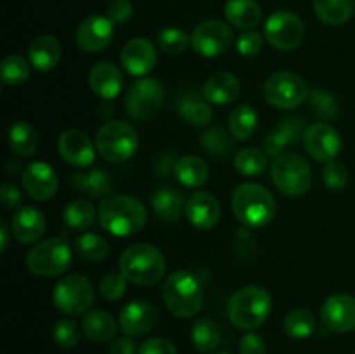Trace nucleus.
I'll list each match as a JSON object with an SVG mask.
<instances>
[{"label": "nucleus", "instance_id": "obj_1", "mask_svg": "<svg viewBox=\"0 0 355 354\" xmlns=\"http://www.w3.org/2000/svg\"><path fill=\"white\" fill-rule=\"evenodd\" d=\"M97 215L101 226L118 238L134 236L144 228L148 221L144 203L130 194H111L101 200Z\"/></svg>", "mask_w": 355, "mask_h": 354}, {"label": "nucleus", "instance_id": "obj_2", "mask_svg": "<svg viewBox=\"0 0 355 354\" xmlns=\"http://www.w3.org/2000/svg\"><path fill=\"white\" fill-rule=\"evenodd\" d=\"M232 212L241 224L248 228L267 226L276 215V200L269 189L257 183H243L231 198Z\"/></svg>", "mask_w": 355, "mask_h": 354}, {"label": "nucleus", "instance_id": "obj_3", "mask_svg": "<svg viewBox=\"0 0 355 354\" xmlns=\"http://www.w3.org/2000/svg\"><path fill=\"white\" fill-rule=\"evenodd\" d=\"M165 271V257L149 243L130 245L120 257V273L134 285L141 287L156 285L163 278Z\"/></svg>", "mask_w": 355, "mask_h": 354}, {"label": "nucleus", "instance_id": "obj_4", "mask_svg": "<svg viewBox=\"0 0 355 354\" xmlns=\"http://www.w3.org/2000/svg\"><path fill=\"white\" fill-rule=\"evenodd\" d=\"M166 309L175 318H193L203 305V287L189 271H175L168 274L162 288Z\"/></svg>", "mask_w": 355, "mask_h": 354}, {"label": "nucleus", "instance_id": "obj_5", "mask_svg": "<svg viewBox=\"0 0 355 354\" xmlns=\"http://www.w3.org/2000/svg\"><path fill=\"white\" fill-rule=\"evenodd\" d=\"M270 312V295L259 285H248L231 295L227 316L236 328L255 330L266 323Z\"/></svg>", "mask_w": 355, "mask_h": 354}, {"label": "nucleus", "instance_id": "obj_6", "mask_svg": "<svg viewBox=\"0 0 355 354\" xmlns=\"http://www.w3.org/2000/svg\"><path fill=\"white\" fill-rule=\"evenodd\" d=\"M272 183L284 196H304L312 186V170L304 156L283 153L276 156L270 167Z\"/></svg>", "mask_w": 355, "mask_h": 354}, {"label": "nucleus", "instance_id": "obj_7", "mask_svg": "<svg viewBox=\"0 0 355 354\" xmlns=\"http://www.w3.org/2000/svg\"><path fill=\"white\" fill-rule=\"evenodd\" d=\"M139 146V134L127 121H107L97 130L96 148L110 163H121L132 158Z\"/></svg>", "mask_w": 355, "mask_h": 354}, {"label": "nucleus", "instance_id": "obj_8", "mask_svg": "<svg viewBox=\"0 0 355 354\" xmlns=\"http://www.w3.org/2000/svg\"><path fill=\"white\" fill-rule=\"evenodd\" d=\"M71 266V248L61 238H51L38 243L28 252L26 267L40 278H55L64 274Z\"/></svg>", "mask_w": 355, "mask_h": 354}, {"label": "nucleus", "instance_id": "obj_9", "mask_svg": "<svg viewBox=\"0 0 355 354\" xmlns=\"http://www.w3.org/2000/svg\"><path fill=\"white\" fill-rule=\"evenodd\" d=\"M307 83L293 71H277L263 83V99L277 110H291L309 97Z\"/></svg>", "mask_w": 355, "mask_h": 354}, {"label": "nucleus", "instance_id": "obj_10", "mask_svg": "<svg viewBox=\"0 0 355 354\" xmlns=\"http://www.w3.org/2000/svg\"><path fill=\"white\" fill-rule=\"evenodd\" d=\"M92 283L82 274H68L61 278L52 292L55 309L66 316H78L89 311L94 302Z\"/></svg>", "mask_w": 355, "mask_h": 354}, {"label": "nucleus", "instance_id": "obj_11", "mask_svg": "<svg viewBox=\"0 0 355 354\" xmlns=\"http://www.w3.org/2000/svg\"><path fill=\"white\" fill-rule=\"evenodd\" d=\"M165 103V89L156 78L137 80L134 85L128 89L127 97H125V108L127 113L134 120H149L162 110Z\"/></svg>", "mask_w": 355, "mask_h": 354}, {"label": "nucleus", "instance_id": "obj_12", "mask_svg": "<svg viewBox=\"0 0 355 354\" xmlns=\"http://www.w3.org/2000/svg\"><path fill=\"white\" fill-rule=\"evenodd\" d=\"M263 37L277 51H293L300 47L305 38L304 21L293 12L277 10L267 17Z\"/></svg>", "mask_w": 355, "mask_h": 354}, {"label": "nucleus", "instance_id": "obj_13", "mask_svg": "<svg viewBox=\"0 0 355 354\" xmlns=\"http://www.w3.org/2000/svg\"><path fill=\"white\" fill-rule=\"evenodd\" d=\"M232 42V31L224 21L207 19L194 28L191 45L203 58H217L224 54Z\"/></svg>", "mask_w": 355, "mask_h": 354}, {"label": "nucleus", "instance_id": "obj_14", "mask_svg": "<svg viewBox=\"0 0 355 354\" xmlns=\"http://www.w3.org/2000/svg\"><path fill=\"white\" fill-rule=\"evenodd\" d=\"M302 141H304L307 153L315 162L329 163L342 151V137H340L338 130L324 121L309 125Z\"/></svg>", "mask_w": 355, "mask_h": 354}, {"label": "nucleus", "instance_id": "obj_15", "mask_svg": "<svg viewBox=\"0 0 355 354\" xmlns=\"http://www.w3.org/2000/svg\"><path fill=\"white\" fill-rule=\"evenodd\" d=\"M321 321L329 332H352L355 330V297L336 294L326 298L321 307Z\"/></svg>", "mask_w": 355, "mask_h": 354}, {"label": "nucleus", "instance_id": "obj_16", "mask_svg": "<svg viewBox=\"0 0 355 354\" xmlns=\"http://www.w3.org/2000/svg\"><path fill=\"white\" fill-rule=\"evenodd\" d=\"M113 21L107 16H89L76 28V45L89 54L104 51L113 40Z\"/></svg>", "mask_w": 355, "mask_h": 354}, {"label": "nucleus", "instance_id": "obj_17", "mask_svg": "<svg viewBox=\"0 0 355 354\" xmlns=\"http://www.w3.org/2000/svg\"><path fill=\"white\" fill-rule=\"evenodd\" d=\"M58 149L61 158L73 167L85 169L96 160V146L85 132L78 128H68L59 135Z\"/></svg>", "mask_w": 355, "mask_h": 354}, {"label": "nucleus", "instance_id": "obj_18", "mask_svg": "<svg viewBox=\"0 0 355 354\" xmlns=\"http://www.w3.org/2000/svg\"><path fill=\"white\" fill-rule=\"evenodd\" d=\"M28 196L37 201H47L58 193V174L47 162L28 163L21 174Z\"/></svg>", "mask_w": 355, "mask_h": 354}, {"label": "nucleus", "instance_id": "obj_19", "mask_svg": "<svg viewBox=\"0 0 355 354\" xmlns=\"http://www.w3.org/2000/svg\"><path fill=\"white\" fill-rule=\"evenodd\" d=\"M158 325V309L148 301H132L120 311V328L128 337H141Z\"/></svg>", "mask_w": 355, "mask_h": 354}, {"label": "nucleus", "instance_id": "obj_20", "mask_svg": "<svg viewBox=\"0 0 355 354\" xmlns=\"http://www.w3.org/2000/svg\"><path fill=\"white\" fill-rule=\"evenodd\" d=\"M156 58L158 56H156V49L153 42H149L144 37H137L125 44L120 61L127 73L134 76H144L155 68Z\"/></svg>", "mask_w": 355, "mask_h": 354}, {"label": "nucleus", "instance_id": "obj_21", "mask_svg": "<svg viewBox=\"0 0 355 354\" xmlns=\"http://www.w3.org/2000/svg\"><path fill=\"white\" fill-rule=\"evenodd\" d=\"M186 215L187 221L194 228L208 231V229L215 228L220 221V203L211 193L198 191V193L191 194V198L187 200Z\"/></svg>", "mask_w": 355, "mask_h": 354}, {"label": "nucleus", "instance_id": "obj_22", "mask_svg": "<svg viewBox=\"0 0 355 354\" xmlns=\"http://www.w3.org/2000/svg\"><path fill=\"white\" fill-rule=\"evenodd\" d=\"M10 233L23 245L37 243L45 233L44 214L35 207H19L10 221Z\"/></svg>", "mask_w": 355, "mask_h": 354}, {"label": "nucleus", "instance_id": "obj_23", "mask_svg": "<svg viewBox=\"0 0 355 354\" xmlns=\"http://www.w3.org/2000/svg\"><path fill=\"white\" fill-rule=\"evenodd\" d=\"M304 121L300 117H288L281 120V124L263 139V151L266 155L276 156L283 155L288 144H297L304 139Z\"/></svg>", "mask_w": 355, "mask_h": 354}, {"label": "nucleus", "instance_id": "obj_24", "mask_svg": "<svg viewBox=\"0 0 355 354\" xmlns=\"http://www.w3.org/2000/svg\"><path fill=\"white\" fill-rule=\"evenodd\" d=\"M89 85L96 96L110 101L114 99L123 89V76L113 62L101 61L92 66L89 73Z\"/></svg>", "mask_w": 355, "mask_h": 354}, {"label": "nucleus", "instance_id": "obj_25", "mask_svg": "<svg viewBox=\"0 0 355 354\" xmlns=\"http://www.w3.org/2000/svg\"><path fill=\"white\" fill-rule=\"evenodd\" d=\"M68 183L73 189L80 191L92 200H104V198L111 196V191L114 187L113 177L104 169H94L85 174H71Z\"/></svg>", "mask_w": 355, "mask_h": 354}, {"label": "nucleus", "instance_id": "obj_26", "mask_svg": "<svg viewBox=\"0 0 355 354\" xmlns=\"http://www.w3.org/2000/svg\"><path fill=\"white\" fill-rule=\"evenodd\" d=\"M241 92V83L238 76L229 71H217L205 82L203 94L205 99L211 104H229L238 99Z\"/></svg>", "mask_w": 355, "mask_h": 354}, {"label": "nucleus", "instance_id": "obj_27", "mask_svg": "<svg viewBox=\"0 0 355 354\" xmlns=\"http://www.w3.org/2000/svg\"><path fill=\"white\" fill-rule=\"evenodd\" d=\"M30 65L38 71H51L61 59V44L52 35H38L28 47Z\"/></svg>", "mask_w": 355, "mask_h": 354}, {"label": "nucleus", "instance_id": "obj_28", "mask_svg": "<svg viewBox=\"0 0 355 354\" xmlns=\"http://www.w3.org/2000/svg\"><path fill=\"white\" fill-rule=\"evenodd\" d=\"M82 328L87 339L92 342H111L116 335V321L110 312L103 311V309L85 312Z\"/></svg>", "mask_w": 355, "mask_h": 354}, {"label": "nucleus", "instance_id": "obj_29", "mask_svg": "<svg viewBox=\"0 0 355 354\" xmlns=\"http://www.w3.org/2000/svg\"><path fill=\"white\" fill-rule=\"evenodd\" d=\"M173 174H175L177 180L186 187H201L208 183L210 169L200 156L186 155L177 160Z\"/></svg>", "mask_w": 355, "mask_h": 354}, {"label": "nucleus", "instance_id": "obj_30", "mask_svg": "<svg viewBox=\"0 0 355 354\" xmlns=\"http://www.w3.org/2000/svg\"><path fill=\"white\" fill-rule=\"evenodd\" d=\"M224 14L232 26L241 30H252L262 21V9L257 0H227Z\"/></svg>", "mask_w": 355, "mask_h": 354}, {"label": "nucleus", "instance_id": "obj_31", "mask_svg": "<svg viewBox=\"0 0 355 354\" xmlns=\"http://www.w3.org/2000/svg\"><path fill=\"white\" fill-rule=\"evenodd\" d=\"M201 96L196 90L194 92L191 90V92L182 94L177 99V111L182 115L184 120H187L193 125H198V127H203V125L210 124L211 117H214V111H211L210 104Z\"/></svg>", "mask_w": 355, "mask_h": 354}, {"label": "nucleus", "instance_id": "obj_32", "mask_svg": "<svg viewBox=\"0 0 355 354\" xmlns=\"http://www.w3.org/2000/svg\"><path fill=\"white\" fill-rule=\"evenodd\" d=\"M151 205L155 214L165 222H175L186 212L184 196L173 187H162L151 196Z\"/></svg>", "mask_w": 355, "mask_h": 354}, {"label": "nucleus", "instance_id": "obj_33", "mask_svg": "<svg viewBox=\"0 0 355 354\" xmlns=\"http://www.w3.org/2000/svg\"><path fill=\"white\" fill-rule=\"evenodd\" d=\"M319 19L329 26H342L352 17L355 0H314Z\"/></svg>", "mask_w": 355, "mask_h": 354}, {"label": "nucleus", "instance_id": "obj_34", "mask_svg": "<svg viewBox=\"0 0 355 354\" xmlns=\"http://www.w3.org/2000/svg\"><path fill=\"white\" fill-rule=\"evenodd\" d=\"M9 146L23 158L33 156L38 148V134L33 125L24 120L14 121L9 128Z\"/></svg>", "mask_w": 355, "mask_h": 354}, {"label": "nucleus", "instance_id": "obj_35", "mask_svg": "<svg viewBox=\"0 0 355 354\" xmlns=\"http://www.w3.org/2000/svg\"><path fill=\"white\" fill-rule=\"evenodd\" d=\"M257 125H259L257 111L248 104H241L231 111L229 130H231L232 137L238 139V141H246V139L252 137L257 130Z\"/></svg>", "mask_w": 355, "mask_h": 354}, {"label": "nucleus", "instance_id": "obj_36", "mask_svg": "<svg viewBox=\"0 0 355 354\" xmlns=\"http://www.w3.org/2000/svg\"><path fill=\"white\" fill-rule=\"evenodd\" d=\"M283 326L291 339H307L318 330V318L309 309H293L286 314Z\"/></svg>", "mask_w": 355, "mask_h": 354}, {"label": "nucleus", "instance_id": "obj_37", "mask_svg": "<svg viewBox=\"0 0 355 354\" xmlns=\"http://www.w3.org/2000/svg\"><path fill=\"white\" fill-rule=\"evenodd\" d=\"M62 219L69 229L83 231V229L90 228L96 221V208L87 200H73L71 203L66 205Z\"/></svg>", "mask_w": 355, "mask_h": 354}, {"label": "nucleus", "instance_id": "obj_38", "mask_svg": "<svg viewBox=\"0 0 355 354\" xmlns=\"http://www.w3.org/2000/svg\"><path fill=\"white\" fill-rule=\"evenodd\" d=\"M191 342L200 353H211L220 344V330L211 319H198L191 330Z\"/></svg>", "mask_w": 355, "mask_h": 354}, {"label": "nucleus", "instance_id": "obj_39", "mask_svg": "<svg viewBox=\"0 0 355 354\" xmlns=\"http://www.w3.org/2000/svg\"><path fill=\"white\" fill-rule=\"evenodd\" d=\"M75 248L80 257L89 262H101L110 253V243L99 235L94 233H83L75 239Z\"/></svg>", "mask_w": 355, "mask_h": 354}, {"label": "nucleus", "instance_id": "obj_40", "mask_svg": "<svg viewBox=\"0 0 355 354\" xmlns=\"http://www.w3.org/2000/svg\"><path fill=\"white\" fill-rule=\"evenodd\" d=\"M267 155L259 148L239 149L234 158V169L245 177H257L266 170Z\"/></svg>", "mask_w": 355, "mask_h": 354}, {"label": "nucleus", "instance_id": "obj_41", "mask_svg": "<svg viewBox=\"0 0 355 354\" xmlns=\"http://www.w3.org/2000/svg\"><path fill=\"white\" fill-rule=\"evenodd\" d=\"M200 144L211 156H225L232 149V139L224 128L211 127L200 135Z\"/></svg>", "mask_w": 355, "mask_h": 354}, {"label": "nucleus", "instance_id": "obj_42", "mask_svg": "<svg viewBox=\"0 0 355 354\" xmlns=\"http://www.w3.org/2000/svg\"><path fill=\"white\" fill-rule=\"evenodd\" d=\"M30 76V65L24 58L17 54L7 56L2 61V82L3 85H21Z\"/></svg>", "mask_w": 355, "mask_h": 354}, {"label": "nucleus", "instance_id": "obj_43", "mask_svg": "<svg viewBox=\"0 0 355 354\" xmlns=\"http://www.w3.org/2000/svg\"><path fill=\"white\" fill-rule=\"evenodd\" d=\"M191 44V38L180 28H165L158 35V45L166 54H182Z\"/></svg>", "mask_w": 355, "mask_h": 354}, {"label": "nucleus", "instance_id": "obj_44", "mask_svg": "<svg viewBox=\"0 0 355 354\" xmlns=\"http://www.w3.org/2000/svg\"><path fill=\"white\" fill-rule=\"evenodd\" d=\"M309 101L318 117L322 120H331L338 115V103H336L335 96L324 89H314L309 94Z\"/></svg>", "mask_w": 355, "mask_h": 354}, {"label": "nucleus", "instance_id": "obj_45", "mask_svg": "<svg viewBox=\"0 0 355 354\" xmlns=\"http://www.w3.org/2000/svg\"><path fill=\"white\" fill-rule=\"evenodd\" d=\"M52 339L62 349H71L78 344L80 340V330L73 319H59L52 330Z\"/></svg>", "mask_w": 355, "mask_h": 354}, {"label": "nucleus", "instance_id": "obj_46", "mask_svg": "<svg viewBox=\"0 0 355 354\" xmlns=\"http://www.w3.org/2000/svg\"><path fill=\"white\" fill-rule=\"evenodd\" d=\"M99 294L106 301H120L127 294V278L123 274H104L103 280L99 281Z\"/></svg>", "mask_w": 355, "mask_h": 354}, {"label": "nucleus", "instance_id": "obj_47", "mask_svg": "<svg viewBox=\"0 0 355 354\" xmlns=\"http://www.w3.org/2000/svg\"><path fill=\"white\" fill-rule=\"evenodd\" d=\"M322 180H324L326 187H329L331 191L343 189L349 183V169L342 162L333 160V162L326 163L324 170H322Z\"/></svg>", "mask_w": 355, "mask_h": 354}, {"label": "nucleus", "instance_id": "obj_48", "mask_svg": "<svg viewBox=\"0 0 355 354\" xmlns=\"http://www.w3.org/2000/svg\"><path fill=\"white\" fill-rule=\"evenodd\" d=\"M262 35L257 33V31H245V33L239 35L238 40H236V49H238L239 54L245 56V58H252V56L259 54L260 49H262Z\"/></svg>", "mask_w": 355, "mask_h": 354}, {"label": "nucleus", "instance_id": "obj_49", "mask_svg": "<svg viewBox=\"0 0 355 354\" xmlns=\"http://www.w3.org/2000/svg\"><path fill=\"white\" fill-rule=\"evenodd\" d=\"M132 14H134V7L128 0H113L107 7V17L114 24H125L130 21Z\"/></svg>", "mask_w": 355, "mask_h": 354}, {"label": "nucleus", "instance_id": "obj_50", "mask_svg": "<svg viewBox=\"0 0 355 354\" xmlns=\"http://www.w3.org/2000/svg\"><path fill=\"white\" fill-rule=\"evenodd\" d=\"M137 354H177V349L170 340L155 337V339H149L141 344Z\"/></svg>", "mask_w": 355, "mask_h": 354}, {"label": "nucleus", "instance_id": "obj_51", "mask_svg": "<svg viewBox=\"0 0 355 354\" xmlns=\"http://www.w3.org/2000/svg\"><path fill=\"white\" fill-rule=\"evenodd\" d=\"M266 340L257 333H246L239 342V353L241 354H266Z\"/></svg>", "mask_w": 355, "mask_h": 354}, {"label": "nucleus", "instance_id": "obj_52", "mask_svg": "<svg viewBox=\"0 0 355 354\" xmlns=\"http://www.w3.org/2000/svg\"><path fill=\"white\" fill-rule=\"evenodd\" d=\"M0 198L6 208H17L23 203V194H21L19 187L16 184L3 183L2 189H0Z\"/></svg>", "mask_w": 355, "mask_h": 354}, {"label": "nucleus", "instance_id": "obj_53", "mask_svg": "<svg viewBox=\"0 0 355 354\" xmlns=\"http://www.w3.org/2000/svg\"><path fill=\"white\" fill-rule=\"evenodd\" d=\"M110 354H137V351L130 337H118L111 340Z\"/></svg>", "mask_w": 355, "mask_h": 354}, {"label": "nucleus", "instance_id": "obj_54", "mask_svg": "<svg viewBox=\"0 0 355 354\" xmlns=\"http://www.w3.org/2000/svg\"><path fill=\"white\" fill-rule=\"evenodd\" d=\"M0 236H2V245H0V252H6L9 246V228H7L6 221H0Z\"/></svg>", "mask_w": 355, "mask_h": 354}, {"label": "nucleus", "instance_id": "obj_55", "mask_svg": "<svg viewBox=\"0 0 355 354\" xmlns=\"http://www.w3.org/2000/svg\"><path fill=\"white\" fill-rule=\"evenodd\" d=\"M222 354H225V353H222Z\"/></svg>", "mask_w": 355, "mask_h": 354}]
</instances>
